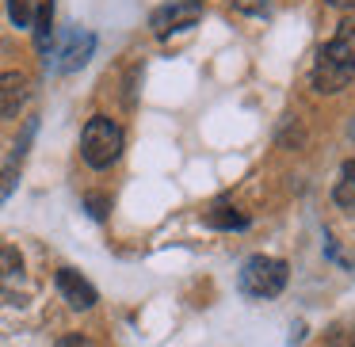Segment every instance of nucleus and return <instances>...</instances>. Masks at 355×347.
Instances as JSON below:
<instances>
[{
  "mask_svg": "<svg viewBox=\"0 0 355 347\" xmlns=\"http://www.w3.org/2000/svg\"><path fill=\"white\" fill-rule=\"evenodd\" d=\"M355 77V24L344 19L329 42L321 46L313 65V88L317 92H340Z\"/></svg>",
  "mask_w": 355,
  "mask_h": 347,
  "instance_id": "f257e3e1",
  "label": "nucleus"
},
{
  "mask_svg": "<svg viewBox=\"0 0 355 347\" xmlns=\"http://www.w3.org/2000/svg\"><path fill=\"white\" fill-rule=\"evenodd\" d=\"M123 153V130L119 123L96 115L85 123V134H80V157H85L88 168H111Z\"/></svg>",
  "mask_w": 355,
  "mask_h": 347,
  "instance_id": "f03ea898",
  "label": "nucleus"
},
{
  "mask_svg": "<svg viewBox=\"0 0 355 347\" xmlns=\"http://www.w3.org/2000/svg\"><path fill=\"white\" fill-rule=\"evenodd\" d=\"M286 286V263L275 256H248L241 263V290L248 298H275Z\"/></svg>",
  "mask_w": 355,
  "mask_h": 347,
  "instance_id": "7ed1b4c3",
  "label": "nucleus"
},
{
  "mask_svg": "<svg viewBox=\"0 0 355 347\" xmlns=\"http://www.w3.org/2000/svg\"><path fill=\"white\" fill-rule=\"evenodd\" d=\"M202 16V4L199 0H168V4H161V8L149 16V27H153V35H172V31H184V27L199 24Z\"/></svg>",
  "mask_w": 355,
  "mask_h": 347,
  "instance_id": "20e7f679",
  "label": "nucleus"
},
{
  "mask_svg": "<svg viewBox=\"0 0 355 347\" xmlns=\"http://www.w3.org/2000/svg\"><path fill=\"white\" fill-rule=\"evenodd\" d=\"M58 290H62V298L69 301L73 309H92L96 305V286L88 283L80 271H73V267L58 271Z\"/></svg>",
  "mask_w": 355,
  "mask_h": 347,
  "instance_id": "39448f33",
  "label": "nucleus"
},
{
  "mask_svg": "<svg viewBox=\"0 0 355 347\" xmlns=\"http://www.w3.org/2000/svg\"><path fill=\"white\" fill-rule=\"evenodd\" d=\"M31 96V80L24 73H0V118H12Z\"/></svg>",
  "mask_w": 355,
  "mask_h": 347,
  "instance_id": "423d86ee",
  "label": "nucleus"
},
{
  "mask_svg": "<svg viewBox=\"0 0 355 347\" xmlns=\"http://www.w3.org/2000/svg\"><path fill=\"white\" fill-rule=\"evenodd\" d=\"M92 50H96V35H88V31H73L69 39H65V46H62V62H58V69L62 73H73V69H80V65L92 57Z\"/></svg>",
  "mask_w": 355,
  "mask_h": 347,
  "instance_id": "0eeeda50",
  "label": "nucleus"
},
{
  "mask_svg": "<svg viewBox=\"0 0 355 347\" xmlns=\"http://www.w3.org/2000/svg\"><path fill=\"white\" fill-rule=\"evenodd\" d=\"M24 286V256L12 244H0V290H19Z\"/></svg>",
  "mask_w": 355,
  "mask_h": 347,
  "instance_id": "6e6552de",
  "label": "nucleus"
},
{
  "mask_svg": "<svg viewBox=\"0 0 355 347\" xmlns=\"http://www.w3.org/2000/svg\"><path fill=\"white\" fill-rule=\"evenodd\" d=\"M35 42L39 50H50V35H54V0H35Z\"/></svg>",
  "mask_w": 355,
  "mask_h": 347,
  "instance_id": "1a4fd4ad",
  "label": "nucleus"
},
{
  "mask_svg": "<svg viewBox=\"0 0 355 347\" xmlns=\"http://www.w3.org/2000/svg\"><path fill=\"white\" fill-rule=\"evenodd\" d=\"M207 225H214V229H245L248 217L241 214L237 206H225V202H218V206L207 210Z\"/></svg>",
  "mask_w": 355,
  "mask_h": 347,
  "instance_id": "9d476101",
  "label": "nucleus"
},
{
  "mask_svg": "<svg viewBox=\"0 0 355 347\" xmlns=\"http://www.w3.org/2000/svg\"><path fill=\"white\" fill-rule=\"evenodd\" d=\"M19 161H24V145H19V153L12 157V164H4V172H0V202L12 195V187H16L19 179Z\"/></svg>",
  "mask_w": 355,
  "mask_h": 347,
  "instance_id": "9b49d317",
  "label": "nucleus"
},
{
  "mask_svg": "<svg viewBox=\"0 0 355 347\" xmlns=\"http://www.w3.org/2000/svg\"><path fill=\"white\" fill-rule=\"evenodd\" d=\"M8 16L16 27H31V16H35V0H8Z\"/></svg>",
  "mask_w": 355,
  "mask_h": 347,
  "instance_id": "f8f14e48",
  "label": "nucleus"
},
{
  "mask_svg": "<svg viewBox=\"0 0 355 347\" xmlns=\"http://www.w3.org/2000/svg\"><path fill=\"white\" fill-rule=\"evenodd\" d=\"M233 8L245 12V16H263L268 12V0H233Z\"/></svg>",
  "mask_w": 355,
  "mask_h": 347,
  "instance_id": "ddd939ff",
  "label": "nucleus"
},
{
  "mask_svg": "<svg viewBox=\"0 0 355 347\" xmlns=\"http://www.w3.org/2000/svg\"><path fill=\"white\" fill-rule=\"evenodd\" d=\"M58 347H96L88 336H65V339H58Z\"/></svg>",
  "mask_w": 355,
  "mask_h": 347,
  "instance_id": "4468645a",
  "label": "nucleus"
},
{
  "mask_svg": "<svg viewBox=\"0 0 355 347\" xmlns=\"http://www.w3.org/2000/svg\"><path fill=\"white\" fill-rule=\"evenodd\" d=\"M329 4H332V8H352L355 0H329Z\"/></svg>",
  "mask_w": 355,
  "mask_h": 347,
  "instance_id": "2eb2a0df",
  "label": "nucleus"
},
{
  "mask_svg": "<svg viewBox=\"0 0 355 347\" xmlns=\"http://www.w3.org/2000/svg\"><path fill=\"white\" fill-rule=\"evenodd\" d=\"M347 134H352V138H355V123H352V126H347Z\"/></svg>",
  "mask_w": 355,
  "mask_h": 347,
  "instance_id": "dca6fc26",
  "label": "nucleus"
}]
</instances>
